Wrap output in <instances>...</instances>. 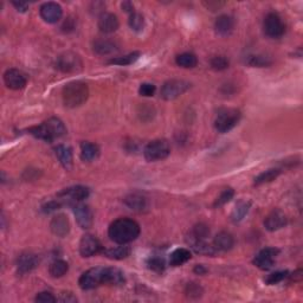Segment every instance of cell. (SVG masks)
<instances>
[{"instance_id":"6da1fadb","label":"cell","mask_w":303,"mask_h":303,"mask_svg":"<svg viewBox=\"0 0 303 303\" xmlns=\"http://www.w3.org/2000/svg\"><path fill=\"white\" fill-rule=\"evenodd\" d=\"M125 282V275L117 268H96L86 270L83 272L78 280V284L83 290H90L102 284H122Z\"/></svg>"},{"instance_id":"7a4b0ae2","label":"cell","mask_w":303,"mask_h":303,"mask_svg":"<svg viewBox=\"0 0 303 303\" xmlns=\"http://www.w3.org/2000/svg\"><path fill=\"white\" fill-rule=\"evenodd\" d=\"M140 234V225L131 218H118L109 225L108 236L116 244H128Z\"/></svg>"},{"instance_id":"3957f363","label":"cell","mask_w":303,"mask_h":303,"mask_svg":"<svg viewBox=\"0 0 303 303\" xmlns=\"http://www.w3.org/2000/svg\"><path fill=\"white\" fill-rule=\"evenodd\" d=\"M27 132L39 140L52 142L56 139H59L66 135L67 128L62 120H59L58 117H50L49 120L43 122L42 125L28 128Z\"/></svg>"},{"instance_id":"277c9868","label":"cell","mask_w":303,"mask_h":303,"mask_svg":"<svg viewBox=\"0 0 303 303\" xmlns=\"http://www.w3.org/2000/svg\"><path fill=\"white\" fill-rule=\"evenodd\" d=\"M63 102L68 108H77L86 102L89 97V88L86 83L74 81L63 88Z\"/></svg>"},{"instance_id":"5b68a950","label":"cell","mask_w":303,"mask_h":303,"mask_svg":"<svg viewBox=\"0 0 303 303\" xmlns=\"http://www.w3.org/2000/svg\"><path fill=\"white\" fill-rule=\"evenodd\" d=\"M240 111L237 109H223L217 114L215 120V128L219 133H227L233 129L240 120Z\"/></svg>"},{"instance_id":"8992f818","label":"cell","mask_w":303,"mask_h":303,"mask_svg":"<svg viewBox=\"0 0 303 303\" xmlns=\"http://www.w3.org/2000/svg\"><path fill=\"white\" fill-rule=\"evenodd\" d=\"M171 154V147L166 140H153L143 149V155L147 161L153 162L164 160Z\"/></svg>"},{"instance_id":"52a82bcc","label":"cell","mask_w":303,"mask_h":303,"mask_svg":"<svg viewBox=\"0 0 303 303\" xmlns=\"http://www.w3.org/2000/svg\"><path fill=\"white\" fill-rule=\"evenodd\" d=\"M191 88V83L184 79H169L161 86L160 95L166 101H173L185 94Z\"/></svg>"},{"instance_id":"ba28073f","label":"cell","mask_w":303,"mask_h":303,"mask_svg":"<svg viewBox=\"0 0 303 303\" xmlns=\"http://www.w3.org/2000/svg\"><path fill=\"white\" fill-rule=\"evenodd\" d=\"M55 66L62 73H77L83 68V62L77 53L69 51L57 57Z\"/></svg>"},{"instance_id":"9c48e42d","label":"cell","mask_w":303,"mask_h":303,"mask_svg":"<svg viewBox=\"0 0 303 303\" xmlns=\"http://www.w3.org/2000/svg\"><path fill=\"white\" fill-rule=\"evenodd\" d=\"M263 28H264V34L270 38H280L286 32V25L282 18L275 12L266 14L263 21Z\"/></svg>"},{"instance_id":"30bf717a","label":"cell","mask_w":303,"mask_h":303,"mask_svg":"<svg viewBox=\"0 0 303 303\" xmlns=\"http://www.w3.org/2000/svg\"><path fill=\"white\" fill-rule=\"evenodd\" d=\"M280 254V250L276 248H265L256 255L254 258V264L261 270H269L274 266L275 259Z\"/></svg>"},{"instance_id":"8fae6325","label":"cell","mask_w":303,"mask_h":303,"mask_svg":"<svg viewBox=\"0 0 303 303\" xmlns=\"http://www.w3.org/2000/svg\"><path fill=\"white\" fill-rule=\"evenodd\" d=\"M102 251V244L93 234H84L79 241V254L82 257H92Z\"/></svg>"},{"instance_id":"7c38bea8","label":"cell","mask_w":303,"mask_h":303,"mask_svg":"<svg viewBox=\"0 0 303 303\" xmlns=\"http://www.w3.org/2000/svg\"><path fill=\"white\" fill-rule=\"evenodd\" d=\"M42 19L49 24H55L60 20L63 16V9L59 4L49 2L44 3L39 9Z\"/></svg>"},{"instance_id":"4fadbf2b","label":"cell","mask_w":303,"mask_h":303,"mask_svg":"<svg viewBox=\"0 0 303 303\" xmlns=\"http://www.w3.org/2000/svg\"><path fill=\"white\" fill-rule=\"evenodd\" d=\"M74 215L77 221V224L83 230H88L93 226L94 216L88 205L76 204L74 205Z\"/></svg>"},{"instance_id":"5bb4252c","label":"cell","mask_w":303,"mask_h":303,"mask_svg":"<svg viewBox=\"0 0 303 303\" xmlns=\"http://www.w3.org/2000/svg\"><path fill=\"white\" fill-rule=\"evenodd\" d=\"M4 82H5L7 88L12 90H20L25 88L27 79L26 76L18 69H9L4 74Z\"/></svg>"},{"instance_id":"9a60e30c","label":"cell","mask_w":303,"mask_h":303,"mask_svg":"<svg viewBox=\"0 0 303 303\" xmlns=\"http://www.w3.org/2000/svg\"><path fill=\"white\" fill-rule=\"evenodd\" d=\"M89 189L82 185H76L68 187V189L63 190L62 192L58 194V197L62 198L64 200H68L69 203L74 201V203H79V201L86 199L89 197Z\"/></svg>"},{"instance_id":"2e32d148","label":"cell","mask_w":303,"mask_h":303,"mask_svg":"<svg viewBox=\"0 0 303 303\" xmlns=\"http://www.w3.org/2000/svg\"><path fill=\"white\" fill-rule=\"evenodd\" d=\"M38 263V257L35 254H31V252H23V254H20L17 258L18 272H19L20 275L30 272L34 269L37 268Z\"/></svg>"},{"instance_id":"e0dca14e","label":"cell","mask_w":303,"mask_h":303,"mask_svg":"<svg viewBox=\"0 0 303 303\" xmlns=\"http://www.w3.org/2000/svg\"><path fill=\"white\" fill-rule=\"evenodd\" d=\"M287 223H288L287 216L284 215L281 210L271 211L264 219L265 229L270 231V232H275L277 230H281L282 227L287 225Z\"/></svg>"},{"instance_id":"ac0fdd59","label":"cell","mask_w":303,"mask_h":303,"mask_svg":"<svg viewBox=\"0 0 303 303\" xmlns=\"http://www.w3.org/2000/svg\"><path fill=\"white\" fill-rule=\"evenodd\" d=\"M99 28L103 34H113L120 26L117 17L114 13L110 12H103L100 14L99 17Z\"/></svg>"},{"instance_id":"d6986e66","label":"cell","mask_w":303,"mask_h":303,"mask_svg":"<svg viewBox=\"0 0 303 303\" xmlns=\"http://www.w3.org/2000/svg\"><path fill=\"white\" fill-rule=\"evenodd\" d=\"M51 232L57 237H66L70 232V222L66 215H57L50 223Z\"/></svg>"},{"instance_id":"ffe728a7","label":"cell","mask_w":303,"mask_h":303,"mask_svg":"<svg viewBox=\"0 0 303 303\" xmlns=\"http://www.w3.org/2000/svg\"><path fill=\"white\" fill-rule=\"evenodd\" d=\"M234 27V20L231 16H227V14H222L217 18L215 23V30L219 36H229L231 32L233 31Z\"/></svg>"},{"instance_id":"44dd1931","label":"cell","mask_w":303,"mask_h":303,"mask_svg":"<svg viewBox=\"0 0 303 303\" xmlns=\"http://www.w3.org/2000/svg\"><path fill=\"white\" fill-rule=\"evenodd\" d=\"M212 244H214V247L217 251H229L234 245L233 236L231 233L226 232V231H222V232H219L217 236L215 237L214 243Z\"/></svg>"},{"instance_id":"7402d4cb","label":"cell","mask_w":303,"mask_h":303,"mask_svg":"<svg viewBox=\"0 0 303 303\" xmlns=\"http://www.w3.org/2000/svg\"><path fill=\"white\" fill-rule=\"evenodd\" d=\"M187 243L191 245V248L193 249L197 254L199 255H205V256H215L217 254V250H216L214 244H208L205 240L200 239H194L192 237H187Z\"/></svg>"},{"instance_id":"603a6c76","label":"cell","mask_w":303,"mask_h":303,"mask_svg":"<svg viewBox=\"0 0 303 303\" xmlns=\"http://www.w3.org/2000/svg\"><path fill=\"white\" fill-rule=\"evenodd\" d=\"M124 203L127 207L135 212H142L147 207V199L140 193H131L124 199Z\"/></svg>"},{"instance_id":"cb8c5ba5","label":"cell","mask_w":303,"mask_h":303,"mask_svg":"<svg viewBox=\"0 0 303 303\" xmlns=\"http://www.w3.org/2000/svg\"><path fill=\"white\" fill-rule=\"evenodd\" d=\"M93 50L97 55L106 56L117 51L118 48L116 43L109 41V39H96V41L93 43Z\"/></svg>"},{"instance_id":"d4e9b609","label":"cell","mask_w":303,"mask_h":303,"mask_svg":"<svg viewBox=\"0 0 303 303\" xmlns=\"http://www.w3.org/2000/svg\"><path fill=\"white\" fill-rule=\"evenodd\" d=\"M55 152L60 165L66 169H70L73 166V149L69 146L58 145L55 148Z\"/></svg>"},{"instance_id":"484cf974","label":"cell","mask_w":303,"mask_h":303,"mask_svg":"<svg viewBox=\"0 0 303 303\" xmlns=\"http://www.w3.org/2000/svg\"><path fill=\"white\" fill-rule=\"evenodd\" d=\"M192 255H191V251L187 250L185 248H179L174 250L169 256V264L172 266H180L185 264L186 262H189Z\"/></svg>"},{"instance_id":"4316f807","label":"cell","mask_w":303,"mask_h":303,"mask_svg":"<svg viewBox=\"0 0 303 303\" xmlns=\"http://www.w3.org/2000/svg\"><path fill=\"white\" fill-rule=\"evenodd\" d=\"M100 148L99 146L92 142H82L81 143V158L83 161H93L99 158Z\"/></svg>"},{"instance_id":"83f0119b","label":"cell","mask_w":303,"mask_h":303,"mask_svg":"<svg viewBox=\"0 0 303 303\" xmlns=\"http://www.w3.org/2000/svg\"><path fill=\"white\" fill-rule=\"evenodd\" d=\"M103 254L108 258L120 261V259L127 258L131 255V248L127 247V244H120V247L103 250Z\"/></svg>"},{"instance_id":"f1b7e54d","label":"cell","mask_w":303,"mask_h":303,"mask_svg":"<svg viewBox=\"0 0 303 303\" xmlns=\"http://www.w3.org/2000/svg\"><path fill=\"white\" fill-rule=\"evenodd\" d=\"M251 207V201L249 200H240L238 201L236 207L233 208L232 215H231V219H232L233 223H239L243 221L245 216L249 214Z\"/></svg>"},{"instance_id":"f546056e","label":"cell","mask_w":303,"mask_h":303,"mask_svg":"<svg viewBox=\"0 0 303 303\" xmlns=\"http://www.w3.org/2000/svg\"><path fill=\"white\" fill-rule=\"evenodd\" d=\"M175 63L178 64L179 67L184 68V69H192V68L197 67L198 58L196 55H193V53L184 52L176 56Z\"/></svg>"},{"instance_id":"4dcf8cb0","label":"cell","mask_w":303,"mask_h":303,"mask_svg":"<svg viewBox=\"0 0 303 303\" xmlns=\"http://www.w3.org/2000/svg\"><path fill=\"white\" fill-rule=\"evenodd\" d=\"M245 63L254 68H266L272 64V59L264 55H250L247 57Z\"/></svg>"},{"instance_id":"1f68e13d","label":"cell","mask_w":303,"mask_h":303,"mask_svg":"<svg viewBox=\"0 0 303 303\" xmlns=\"http://www.w3.org/2000/svg\"><path fill=\"white\" fill-rule=\"evenodd\" d=\"M280 174H281V169L280 168H270V169H266V171L262 172L261 174L256 176V178H255V185L256 186H259V185H263V184L271 183Z\"/></svg>"},{"instance_id":"d6a6232c","label":"cell","mask_w":303,"mask_h":303,"mask_svg":"<svg viewBox=\"0 0 303 303\" xmlns=\"http://www.w3.org/2000/svg\"><path fill=\"white\" fill-rule=\"evenodd\" d=\"M68 270H69V264H68L66 261H63V259H57V261L52 262L51 264H50L49 272L52 277L58 279V277L66 275Z\"/></svg>"},{"instance_id":"836d02e7","label":"cell","mask_w":303,"mask_h":303,"mask_svg":"<svg viewBox=\"0 0 303 303\" xmlns=\"http://www.w3.org/2000/svg\"><path fill=\"white\" fill-rule=\"evenodd\" d=\"M189 236L194 238V239L205 240L208 236H210V229H208V226L206 224H204V223H199V224L193 226V229L191 231Z\"/></svg>"},{"instance_id":"e575fe53","label":"cell","mask_w":303,"mask_h":303,"mask_svg":"<svg viewBox=\"0 0 303 303\" xmlns=\"http://www.w3.org/2000/svg\"><path fill=\"white\" fill-rule=\"evenodd\" d=\"M140 52H132L129 55L117 57V58H113L109 60V64H115V66H131V64L135 63L139 59Z\"/></svg>"},{"instance_id":"d590c367","label":"cell","mask_w":303,"mask_h":303,"mask_svg":"<svg viewBox=\"0 0 303 303\" xmlns=\"http://www.w3.org/2000/svg\"><path fill=\"white\" fill-rule=\"evenodd\" d=\"M128 24L133 31L140 32L143 30V27H145V18H143L141 13L133 12L131 14V17H129Z\"/></svg>"},{"instance_id":"8d00e7d4","label":"cell","mask_w":303,"mask_h":303,"mask_svg":"<svg viewBox=\"0 0 303 303\" xmlns=\"http://www.w3.org/2000/svg\"><path fill=\"white\" fill-rule=\"evenodd\" d=\"M234 196V191L233 189H231V187H227V189H224L223 190V192L219 194V197L217 198V199L215 200L214 203V207L215 208H218V207H222L224 206L225 204L230 203L231 199H232Z\"/></svg>"},{"instance_id":"74e56055","label":"cell","mask_w":303,"mask_h":303,"mask_svg":"<svg viewBox=\"0 0 303 303\" xmlns=\"http://www.w3.org/2000/svg\"><path fill=\"white\" fill-rule=\"evenodd\" d=\"M147 266L150 270H153L155 272H162L166 268V262L165 259L160 257V256H152L148 259H147Z\"/></svg>"},{"instance_id":"f35d334b","label":"cell","mask_w":303,"mask_h":303,"mask_svg":"<svg viewBox=\"0 0 303 303\" xmlns=\"http://www.w3.org/2000/svg\"><path fill=\"white\" fill-rule=\"evenodd\" d=\"M210 64H211V68L214 70L223 71V70H226L227 68H229L230 62L225 56H216L211 59Z\"/></svg>"},{"instance_id":"ab89813d","label":"cell","mask_w":303,"mask_h":303,"mask_svg":"<svg viewBox=\"0 0 303 303\" xmlns=\"http://www.w3.org/2000/svg\"><path fill=\"white\" fill-rule=\"evenodd\" d=\"M288 276V271L287 270H282V271H275L265 279V283L269 284V286H272V284H277L286 279Z\"/></svg>"},{"instance_id":"60d3db41","label":"cell","mask_w":303,"mask_h":303,"mask_svg":"<svg viewBox=\"0 0 303 303\" xmlns=\"http://www.w3.org/2000/svg\"><path fill=\"white\" fill-rule=\"evenodd\" d=\"M155 90H157V86L152 84V83H142L139 88V94L141 96L150 97L155 94Z\"/></svg>"},{"instance_id":"b9f144b4","label":"cell","mask_w":303,"mask_h":303,"mask_svg":"<svg viewBox=\"0 0 303 303\" xmlns=\"http://www.w3.org/2000/svg\"><path fill=\"white\" fill-rule=\"evenodd\" d=\"M60 206H62V204H60L59 200H50L43 205L42 211L44 214H52V212L59 210Z\"/></svg>"},{"instance_id":"7bdbcfd3","label":"cell","mask_w":303,"mask_h":303,"mask_svg":"<svg viewBox=\"0 0 303 303\" xmlns=\"http://www.w3.org/2000/svg\"><path fill=\"white\" fill-rule=\"evenodd\" d=\"M201 293H203V289H201L199 284L197 283H191L186 288V294L189 297H199Z\"/></svg>"},{"instance_id":"ee69618b","label":"cell","mask_w":303,"mask_h":303,"mask_svg":"<svg viewBox=\"0 0 303 303\" xmlns=\"http://www.w3.org/2000/svg\"><path fill=\"white\" fill-rule=\"evenodd\" d=\"M35 300L36 302L39 303H53L57 301V298L51 293H49V291H42V293H39L36 296Z\"/></svg>"},{"instance_id":"f6af8a7d","label":"cell","mask_w":303,"mask_h":303,"mask_svg":"<svg viewBox=\"0 0 303 303\" xmlns=\"http://www.w3.org/2000/svg\"><path fill=\"white\" fill-rule=\"evenodd\" d=\"M59 301L64 303H73V302H77V298H76L71 293H62L60 294Z\"/></svg>"},{"instance_id":"bcb514c9","label":"cell","mask_w":303,"mask_h":303,"mask_svg":"<svg viewBox=\"0 0 303 303\" xmlns=\"http://www.w3.org/2000/svg\"><path fill=\"white\" fill-rule=\"evenodd\" d=\"M203 4L207 7L208 10H211V11L219 10L221 7L225 5V3H219V2H208V3H203Z\"/></svg>"},{"instance_id":"7dc6e473","label":"cell","mask_w":303,"mask_h":303,"mask_svg":"<svg viewBox=\"0 0 303 303\" xmlns=\"http://www.w3.org/2000/svg\"><path fill=\"white\" fill-rule=\"evenodd\" d=\"M12 5L16 7L17 11H19V12H26L28 9L27 3L25 2H12Z\"/></svg>"},{"instance_id":"c3c4849f","label":"cell","mask_w":303,"mask_h":303,"mask_svg":"<svg viewBox=\"0 0 303 303\" xmlns=\"http://www.w3.org/2000/svg\"><path fill=\"white\" fill-rule=\"evenodd\" d=\"M121 7H122V10L125 11V12H128V13H133V12H135L134 11V5H133V4L131 3V2H124L121 4Z\"/></svg>"},{"instance_id":"681fc988","label":"cell","mask_w":303,"mask_h":303,"mask_svg":"<svg viewBox=\"0 0 303 303\" xmlns=\"http://www.w3.org/2000/svg\"><path fill=\"white\" fill-rule=\"evenodd\" d=\"M194 272L198 274V275H204V274H206V269H205L203 265H196V268H194Z\"/></svg>"}]
</instances>
